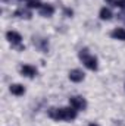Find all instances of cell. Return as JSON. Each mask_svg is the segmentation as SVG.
<instances>
[{"mask_svg":"<svg viewBox=\"0 0 125 126\" xmlns=\"http://www.w3.org/2000/svg\"><path fill=\"white\" fill-rule=\"evenodd\" d=\"M49 116L53 120H74L77 117V110L72 107H66V109H56L52 107L49 110Z\"/></svg>","mask_w":125,"mask_h":126,"instance_id":"1","label":"cell"},{"mask_svg":"<svg viewBox=\"0 0 125 126\" xmlns=\"http://www.w3.org/2000/svg\"><path fill=\"white\" fill-rule=\"evenodd\" d=\"M78 56H80L81 62L84 63V66H85L87 69H90V70H97V67H99L97 57H96V56H93V54H90V51H88L87 48L80 50Z\"/></svg>","mask_w":125,"mask_h":126,"instance_id":"2","label":"cell"},{"mask_svg":"<svg viewBox=\"0 0 125 126\" xmlns=\"http://www.w3.org/2000/svg\"><path fill=\"white\" fill-rule=\"evenodd\" d=\"M6 38H7V41L12 44V47H13V48L19 50V51H22V50L25 48V46H22V44H21L22 37H21V34H19V32H16V31H7V32H6Z\"/></svg>","mask_w":125,"mask_h":126,"instance_id":"3","label":"cell"},{"mask_svg":"<svg viewBox=\"0 0 125 126\" xmlns=\"http://www.w3.org/2000/svg\"><path fill=\"white\" fill-rule=\"evenodd\" d=\"M69 106L72 109H75L77 111L78 110H85L87 109V101H85V98H83L80 95H75V97L69 98Z\"/></svg>","mask_w":125,"mask_h":126,"instance_id":"4","label":"cell"},{"mask_svg":"<svg viewBox=\"0 0 125 126\" xmlns=\"http://www.w3.org/2000/svg\"><path fill=\"white\" fill-rule=\"evenodd\" d=\"M32 44L43 53H47L49 51V41L46 38H41V37H34L32 38Z\"/></svg>","mask_w":125,"mask_h":126,"instance_id":"5","label":"cell"},{"mask_svg":"<svg viewBox=\"0 0 125 126\" xmlns=\"http://www.w3.org/2000/svg\"><path fill=\"white\" fill-rule=\"evenodd\" d=\"M19 70H21V75L27 76V78H34L37 75V69L34 66H31V64H22L19 67Z\"/></svg>","mask_w":125,"mask_h":126,"instance_id":"6","label":"cell"},{"mask_svg":"<svg viewBox=\"0 0 125 126\" xmlns=\"http://www.w3.org/2000/svg\"><path fill=\"white\" fill-rule=\"evenodd\" d=\"M84 76H85V73L81 69H72L69 72V79L72 82H81V81H84Z\"/></svg>","mask_w":125,"mask_h":126,"instance_id":"7","label":"cell"},{"mask_svg":"<svg viewBox=\"0 0 125 126\" xmlns=\"http://www.w3.org/2000/svg\"><path fill=\"white\" fill-rule=\"evenodd\" d=\"M53 13H55V7H53L52 4H41V7H40V15H41L43 18H50V16H53Z\"/></svg>","mask_w":125,"mask_h":126,"instance_id":"8","label":"cell"},{"mask_svg":"<svg viewBox=\"0 0 125 126\" xmlns=\"http://www.w3.org/2000/svg\"><path fill=\"white\" fill-rule=\"evenodd\" d=\"M13 16H15V18H19V19H31L32 15H31V12H30L28 9L21 7V9H16V10H15Z\"/></svg>","mask_w":125,"mask_h":126,"instance_id":"9","label":"cell"},{"mask_svg":"<svg viewBox=\"0 0 125 126\" xmlns=\"http://www.w3.org/2000/svg\"><path fill=\"white\" fill-rule=\"evenodd\" d=\"M110 37H112V38H115V40L125 41V30H124V28H115L113 31L110 32Z\"/></svg>","mask_w":125,"mask_h":126,"instance_id":"10","label":"cell"},{"mask_svg":"<svg viewBox=\"0 0 125 126\" xmlns=\"http://www.w3.org/2000/svg\"><path fill=\"white\" fill-rule=\"evenodd\" d=\"M9 90H10V93L13 95H24V93H25V88L21 84H12Z\"/></svg>","mask_w":125,"mask_h":126,"instance_id":"11","label":"cell"},{"mask_svg":"<svg viewBox=\"0 0 125 126\" xmlns=\"http://www.w3.org/2000/svg\"><path fill=\"white\" fill-rule=\"evenodd\" d=\"M99 16H100L102 21H109V19H112V12H110L109 7H102Z\"/></svg>","mask_w":125,"mask_h":126,"instance_id":"12","label":"cell"},{"mask_svg":"<svg viewBox=\"0 0 125 126\" xmlns=\"http://www.w3.org/2000/svg\"><path fill=\"white\" fill-rule=\"evenodd\" d=\"M41 4L43 3H40V0H32L31 3H28V7H31V9H40Z\"/></svg>","mask_w":125,"mask_h":126,"instance_id":"13","label":"cell"},{"mask_svg":"<svg viewBox=\"0 0 125 126\" xmlns=\"http://www.w3.org/2000/svg\"><path fill=\"white\" fill-rule=\"evenodd\" d=\"M113 6H116V7H122V9H125V0H115Z\"/></svg>","mask_w":125,"mask_h":126,"instance_id":"14","label":"cell"},{"mask_svg":"<svg viewBox=\"0 0 125 126\" xmlns=\"http://www.w3.org/2000/svg\"><path fill=\"white\" fill-rule=\"evenodd\" d=\"M63 12H65V15H66V16H69V18H71V16L74 15L72 9H68V7H65V9H63Z\"/></svg>","mask_w":125,"mask_h":126,"instance_id":"15","label":"cell"},{"mask_svg":"<svg viewBox=\"0 0 125 126\" xmlns=\"http://www.w3.org/2000/svg\"><path fill=\"white\" fill-rule=\"evenodd\" d=\"M106 1H107V3H110V4H113V3H115V0H106Z\"/></svg>","mask_w":125,"mask_h":126,"instance_id":"16","label":"cell"},{"mask_svg":"<svg viewBox=\"0 0 125 126\" xmlns=\"http://www.w3.org/2000/svg\"><path fill=\"white\" fill-rule=\"evenodd\" d=\"M21 1H27V3H31L32 0H21Z\"/></svg>","mask_w":125,"mask_h":126,"instance_id":"17","label":"cell"},{"mask_svg":"<svg viewBox=\"0 0 125 126\" xmlns=\"http://www.w3.org/2000/svg\"><path fill=\"white\" fill-rule=\"evenodd\" d=\"M88 126H99V125H97V123H90Z\"/></svg>","mask_w":125,"mask_h":126,"instance_id":"18","label":"cell"}]
</instances>
